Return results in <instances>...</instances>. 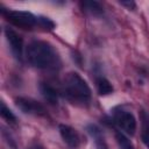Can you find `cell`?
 I'll list each match as a JSON object with an SVG mask.
<instances>
[{"instance_id": "ba28073f", "label": "cell", "mask_w": 149, "mask_h": 149, "mask_svg": "<svg viewBox=\"0 0 149 149\" xmlns=\"http://www.w3.org/2000/svg\"><path fill=\"white\" fill-rule=\"evenodd\" d=\"M40 92L43 98L51 105H56L58 102V92L54 86L48 83H40Z\"/></svg>"}, {"instance_id": "2e32d148", "label": "cell", "mask_w": 149, "mask_h": 149, "mask_svg": "<svg viewBox=\"0 0 149 149\" xmlns=\"http://www.w3.org/2000/svg\"><path fill=\"white\" fill-rule=\"evenodd\" d=\"M120 5L127 7L128 9H132V10L135 9V7H136V3L134 1H130V0H128V1H120Z\"/></svg>"}, {"instance_id": "9a60e30c", "label": "cell", "mask_w": 149, "mask_h": 149, "mask_svg": "<svg viewBox=\"0 0 149 149\" xmlns=\"http://www.w3.org/2000/svg\"><path fill=\"white\" fill-rule=\"evenodd\" d=\"M37 26L45 29V30H52L55 28V23L52 20H50L49 17H45V16H38V22H37Z\"/></svg>"}, {"instance_id": "7a4b0ae2", "label": "cell", "mask_w": 149, "mask_h": 149, "mask_svg": "<svg viewBox=\"0 0 149 149\" xmlns=\"http://www.w3.org/2000/svg\"><path fill=\"white\" fill-rule=\"evenodd\" d=\"M65 97L73 104H87L91 99V88L86 80L77 72H69L63 81Z\"/></svg>"}, {"instance_id": "e0dca14e", "label": "cell", "mask_w": 149, "mask_h": 149, "mask_svg": "<svg viewBox=\"0 0 149 149\" xmlns=\"http://www.w3.org/2000/svg\"><path fill=\"white\" fill-rule=\"evenodd\" d=\"M26 149H44L42 146H40V144H37V143H34V144H30L29 147H27Z\"/></svg>"}, {"instance_id": "5b68a950", "label": "cell", "mask_w": 149, "mask_h": 149, "mask_svg": "<svg viewBox=\"0 0 149 149\" xmlns=\"http://www.w3.org/2000/svg\"><path fill=\"white\" fill-rule=\"evenodd\" d=\"M15 104H16L17 108L26 114H34V115H38V116H44L47 114V111L43 107V105H41L40 102H37L34 99L19 97L15 99Z\"/></svg>"}, {"instance_id": "3957f363", "label": "cell", "mask_w": 149, "mask_h": 149, "mask_svg": "<svg viewBox=\"0 0 149 149\" xmlns=\"http://www.w3.org/2000/svg\"><path fill=\"white\" fill-rule=\"evenodd\" d=\"M2 15L13 24L23 28L31 29L37 26L38 16L26 12V10H13V9H1Z\"/></svg>"}, {"instance_id": "4fadbf2b", "label": "cell", "mask_w": 149, "mask_h": 149, "mask_svg": "<svg viewBox=\"0 0 149 149\" xmlns=\"http://www.w3.org/2000/svg\"><path fill=\"white\" fill-rule=\"evenodd\" d=\"M115 139H116V142H118L120 149H134L133 143L123 133L116 130L115 132Z\"/></svg>"}, {"instance_id": "6da1fadb", "label": "cell", "mask_w": 149, "mask_h": 149, "mask_svg": "<svg viewBox=\"0 0 149 149\" xmlns=\"http://www.w3.org/2000/svg\"><path fill=\"white\" fill-rule=\"evenodd\" d=\"M26 58L30 65L41 70H57L61 66L59 54L45 41H31L27 45Z\"/></svg>"}, {"instance_id": "9c48e42d", "label": "cell", "mask_w": 149, "mask_h": 149, "mask_svg": "<svg viewBox=\"0 0 149 149\" xmlns=\"http://www.w3.org/2000/svg\"><path fill=\"white\" fill-rule=\"evenodd\" d=\"M87 132L88 134L92 136V139L94 140V143H95V148L97 149H108L107 147V143L105 141V137L100 130V128L95 125H88L87 126Z\"/></svg>"}, {"instance_id": "7c38bea8", "label": "cell", "mask_w": 149, "mask_h": 149, "mask_svg": "<svg viewBox=\"0 0 149 149\" xmlns=\"http://www.w3.org/2000/svg\"><path fill=\"white\" fill-rule=\"evenodd\" d=\"M95 86L98 90V93L100 95H108L113 92V85L111 84V81L108 79H106L105 77H98L95 79Z\"/></svg>"}, {"instance_id": "5bb4252c", "label": "cell", "mask_w": 149, "mask_h": 149, "mask_svg": "<svg viewBox=\"0 0 149 149\" xmlns=\"http://www.w3.org/2000/svg\"><path fill=\"white\" fill-rule=\"evenodd\" d=\"M0 114H1V116H2L5 120H7L8 122H10V123H15V121H16V116L13 114V112H12V111H10L3 102H1Z\"/></svg>"}, {"instance_id": "277c9868", "label": "cell", "mask_w": 149, "mask_h": 149, "mask_svg": "<svg viewBox=\"0 0 149 149\" xmlns=\"http://www.w3.org/2000/svg\"><path fill=\"white\" fill-rule=\"evenodd\" d=\"M113 121L126 134H128V135H134L135 134L136 120H135L134 115L130 112L125 111L122 108L114 109V112H113Z\"/></svg>"}, {"instance_id": "8992f818", "label": "cell", "mask_w": 149, "mask_h": 149, "mask_svg": "<svg viewBox=\"0 0 149 149\" xmlns=\"http://www.w3.org/2000/svg\"><path fill=\"white\" fill-rule=\"evenodd\" d=\"M5 36L10 47V51L14 57L19 61L22 59V51H23V40L22 37L12 28H5Z\"/></svg>"}, {"instance_id": "8fae6325", "label": "cell", "mask_w": 149, "mask_h": 149, "mask_svg": "<svg viewBox=\"0 0 149 149\" xmlns=\"http://www.w3.org/2000/svg\"><path fill=\"white\" fill-rule=\"evenodd\" d=\"M141 139L144 146L149 149V114L146 111H141Z\"/></svg>"}, {"instance_id": "52a82bcc", "label": "cell", "mask_w": 149, "mask_h": 149, "mask_svg": "<svg viewBox=\"0 0 149 149\" xmlns=\"http://www.w3.org/2000/svg\"><path fill=\"white\" fill-rule=\"evenodd\" d=\"M58 130L61 134V137L63 139V141L71 148H77L80 143V139L78 133L70 126L68 125H59L58 126Z\"/></svg>"}, {"instance_id": "30bf717a", "label": "cell", "mask_w": 149, "mask_h": 149, "mask_svg": "<svg viewBox=\"0 0 149 149\" xmlns=\"http://www.w3.org/2000/svg\"><path fill=\"white\" fill-rule=\"evenodd\" d=\"M80 7L85 13L91 14L93 16H100L104 14L102 6L95 0H84L80 2Z\"/></svg>"}]
</instances>
